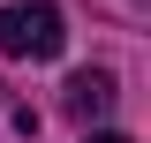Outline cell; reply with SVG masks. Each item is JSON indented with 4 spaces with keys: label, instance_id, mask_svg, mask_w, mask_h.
<instances>
[{
    "label": "cell",
    "instance_id": "obj_1",
    "mask_svg": "<svg viewBox=\"0 0 151 143\" xmlns=\"http://www.w3.org/2000/svg\"><path fill=\"white\" fill-rule=\"evenodd\" d=\"M60 45H68L60 8H45V0H15V8H0V53H15V60H53Z\"/></svg>",
    "mask_w": 151,
    "mask_h": 143
},
{
    "label": "cell",
    "instance_id": "obj_2",
    "mask_svg": "<svg viewBox=\"0 0 151 143\" xmlns=\"http://www.w3.org/2000/svg\"><path fill=\"white\" fill-rule=\"evenodd\" d=\"M68 113H76V121H106V113H113V75L106 68H83L68 83Z\"/></svg>",
    "mask_w": 151,
    "mask_h": 143
},
{
    "label": "cell",
    "instance_id": "obj_3",
    "mask_svg": "<svg viewBox=\"0 0 151 143\" xmlns=\"http://www.w3.org/2000/svg\"><path fill=\"white\" fill-rule=\"evenodd\" d=\"M83 143H129V136H113V128H98V136H83Z\"/></svg>",
    "mask_w": 151,
    "mask_h": 143
}]
</instances>
